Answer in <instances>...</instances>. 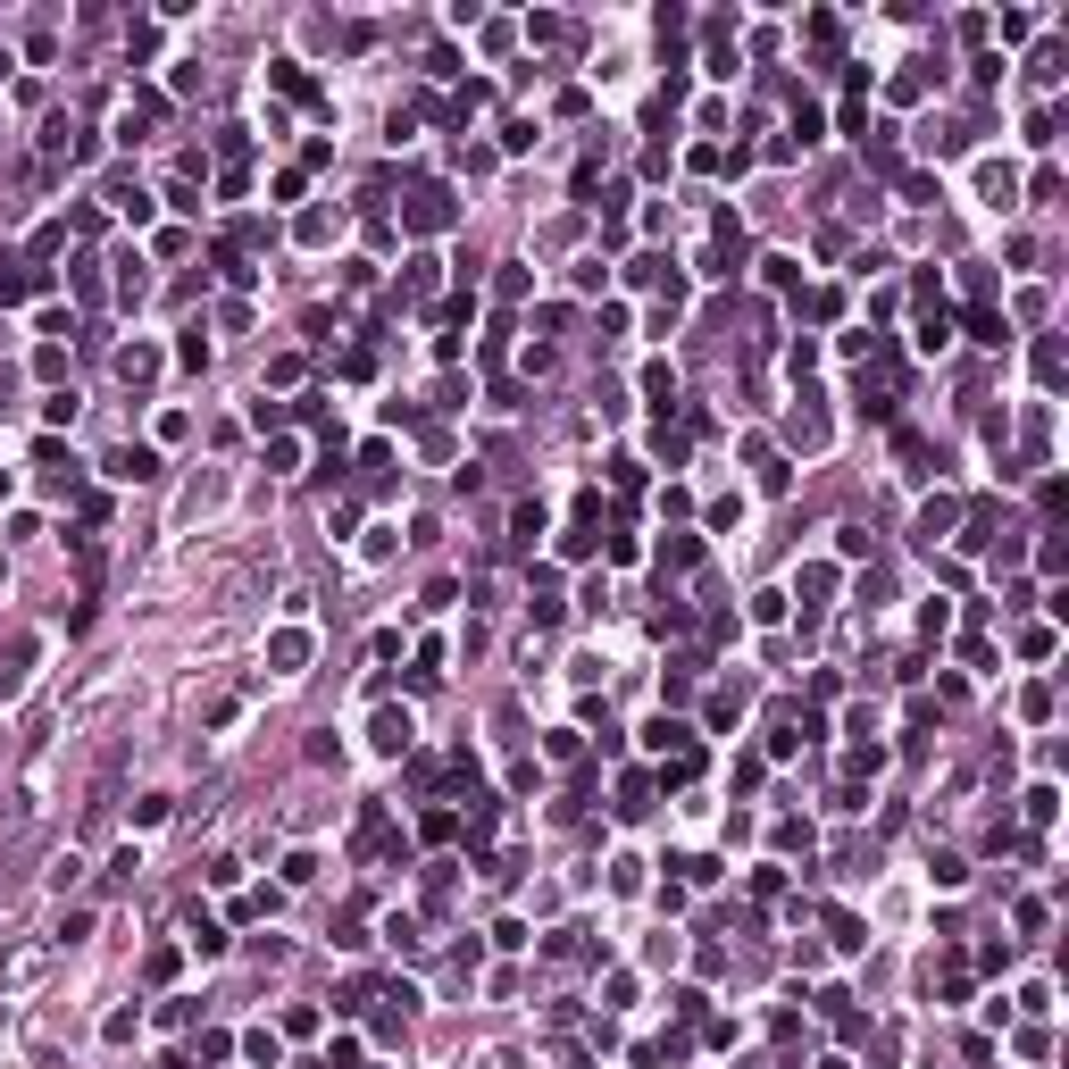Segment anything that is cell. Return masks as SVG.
<instances>
[{
	"label": "cell",
	"mask_w": 1069,
	"mask_h": 1069,
	"mask_svg": "<svg viewBox=\"0 0 1069 1069\" xmlns=\"http://www.w3.org/2000/svg\"><path fill=\"white\" fill-rule=\"evenodd\" d=\"M811 401H819V393H802V410H794V418H786V435H794V443H802V451H819V443H827V418H819V410H811Z\"/></svg>",
	"instance_id": "6da1fadb"
},
{
	"label": "cell",
	"mask_w": 1069,
	"mask_h": 1069,
	"mask_svg": "<svg viewBox=\"0 0 1069 1069\" xmlns=\"http://www.w3.org/2000/svg\"><path fill=\"white\" fill-rule=\"evenodd\" d=\"M376 744L401 752V744H410V719H401V710H385V719H376Z\"/></svg>",
	"instance_id": "7a4b0ae2"
}]
</instances>
